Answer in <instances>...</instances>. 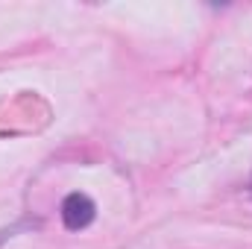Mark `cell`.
Masks as SVG:
<instances>
[{"instance_id": "6da1fadb", "label": "cell", "mask_w": 252, "mask_h": 249, "mask_svg": "<svg viewBox=\"0 0 252 249\" xmlns=\"http://www.w3.org/2000/svg\"><path fill=\"white\" fill-rule=\"evenodd\" d=\"M94 214H97V205L91 202V196H85V193H70V196H64L62 223L70 229V232L85 229V226L94 220Z\"/></svg>"}, {"instance_id": "7a4b0ae2", "label": "cell", "mask_w": 252, "mask_h": 249, "mask_svg": "<svg viewBox=\"0 0 252 249\" xmlns=\"http://www.w3.org/2000/svg\"><path fill=\"white\" fill-rule=\"evenodd\" d=\"M250 190H252V182H250Z\"/></svg>"}]
</instances>
